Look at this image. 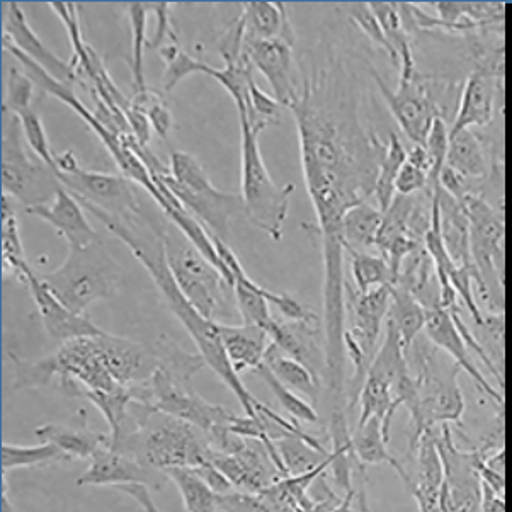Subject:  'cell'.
I'll return each mask as SVG.
<instances>
[{"label":"cell","mask_w":512,"mask_h":512,"mask_svg":"<svg viewBox=\"0 0 512 512\" xmlns=\"http://www.w3.org/2000/svg\"><path fill=\"white\" fill-rule=\"evenodd\" d=\"M495 159H490L484 140L475 131L463 130L450 137L446 165L467 177L468 181H482L489 177Z\"/></svg>","instance_id":"29"},{"label":"cell","mask_w":512,"mask_h":512,"mask_svg":"<svg viewBox=\"0 0 512 512\" xmlns=\"http://www.w3.org/2000/svg\"><path fill=\"white\" fill-rule=\"evenodd\" d=\"M499 89H504V48L485 53L484 60L468 75L450 126V137L472 130L473 126H489L494 121Z\"/></svg>","instance_id":"14"},{"label":"cell","mask_w":512,"mask_h":512,"mask_svg":"<svg viewBox=\"0 0 512 512\" xmlns=\"http://www.w3.org/2000/svg\"><path fill=\"white\" fill-rule=\"evenodd\" d=\"M387 320L392 322L393 327L399 332L400 342L407 354L410 346L424 330L426 307L410 291L405 290L402 286L393 285Z\"/></svg>","instance_id":"34"},{"label":"cell","mask_w":512,"mask_h":512,"mask_svg":"<svg viewBox=\"0 0 512 512\" xmlns=\"http://www.w3.org/2000/svg\"><path fill=\"white\" fill-rule=\"evenodd\" d=\"M296 63L300 96L288 109L298 128L303 177L319 220L324 266H341L342 218L373 198L387 145L361 120L356 75L339 43L322 36Z\"/></svg>","instance_id":"1"},{"label":"cell","mask_w":512,"mask_h":512,"mask_svg":"<svg viewBox=\"0 0 512 512\" xmlns=\"http://www.w3.org/2000/svg\"><path fill=\"white\" fill-rule=\"evenodd\" d=\"M80 205L84 206V210L92 213L97 220H101L109 232L116 235L133 252V256L137 257L143 268L147 269L148 274L154 279L155 286L162 293L165 305L184 325V329L188 330L205 365L232 390L242 404L245 416L257 417L256 405L259 400L245 388L240 375H237L232 368L227 351L223 348L217 322L203 317L177 286L165 257L164 242L157 234V228L152 220V211L143 205L142 210L137 213L116 217L96 206L87 205V203H80Z\"/></svg>","instance_id":"2"},{"label":"cell","mask_w":512,"mask_h":512,"mask_svg":"<svg viewBox=\"0 0 512 512\" xmlns=\"http://www.w3.org/2000/svg\"><path fill=\"white\" fill-rule=\"evenodd\" d=\"M128 16H130L131 26V82H133V92L147 91L145 84V70H143V50L147 48V16L150 14L148 2H131L126 6Z\"/></svg>","instance_id":"41"},{"label":"cell","mask_w":512,"mask_h":512,"mask_svg":"<svg viewBox=\"0 0 512 512\" xmlns=\"http://www.w3.org/2000/svg\"><path fill=\"white\" fill-rule=\"evenodd\" d=\"M281 109L283 106L278 103V99L268 96L254 80L251 84V103L247 106V111L239 113V118L247 121L254 133L261 135L269 126L278 125L281 121Z\"/></svg>","instance_id":"46"},{"label":"cell","mask_w":512,"mask_h":512,"mask_svg":"<svg viewBox=\"0 0 512 512\" xmlns=\"http://www.w3.org/2000/svg\"><path fill=\"white\" fill-rule=\"evenodd\" d=\"M152 220L164 242L172 276L191 305L210 320H215L218 313L227 312L230 296L234 298V288L222 271L186 237L181 228L165 217L164 211H160V215L152 213Z\"/></svg>","instance_id":"5"},{"label":"cell","mask_w":512,"mask_h":512,"mask_svg":"<svg viewBox=\"0 0 512 512\" xmlns=\"http://www.w3.org/2000/svg\"><path fill=\"white\" fill-rule=\"evenodd\" d=\"M354 502H356V485H354L353 489L344 494L341 502L337 504L336 509H334L332 512H353Z\"/></svg>","instance_id":"57"},{"label":"cell","mask_w":512,"mask_h":512,"mask_svg":"<svg viewBox=\"0 0 512 512\" xmlns=\"http://www.w3.org/2000/svg\"><path fill=\"white\" fill-rule=\"evenodd\" d=\"M191 470H193L215 494L227 495L230 494V492H235L234 485L230 484V480H228L211 461H208L205 465H201V467L191 468Z\"/></svg>","instance_id":"53"},{"label":"cell","mask_w":512,"mask_h":512,"mask_svg":"<svg viewBox=\"0 0 512 512\" xmlns=\"http://www.w3.org/2000/svg\"><path fill=\"white\" fill-rule=\"evenodd\" d=\"M152 177L159 179L160 183L171 189V193L206 228L208 234L228 242L232 222L240 213L244 215V201L240 194L220 191L211 181H206L198 188H183L172 179L171 169L165 174Z\"/></svg>","instance_id":"16"},{"label":"cell","mask_w":512,"mask_h":512,"mask_svg":"<svg viewBox=\"0 0 512 512\" xmlns=\"http://www.w3.org/2000/svg\"><path fill=\"white\" fill-rule=\"evenodd\" d=\"M19 120H21L24 137H26V142H28L31 150L57 171L55 154H53L52 148H50V140L46 137L45 125H43V120H41L38 106H33L28 111H24L23 114H19Z\"/></svg>","instance_id":"50"},{"label":"cell","mask_w":512,"mask_h":512,"mask_svg":"<svg viewBox=\"0 0 512 512\" xmlns=\"http://www.w3.org/2000/svg\"><path fill=\"white\" fill-rule=\"evenodd\" d=\"M26 288L35 300L36 310L46 334L52 337L53 341L63 344L74 339H82V337L101 336L106 332L101 327H97L87 315H80L69 307H65L57 296L46 288L38 274L33 273L29 276Z\"/></svg>","instance_id":"22"},{"label":"cell","mask_w":512,"mask_h":512,"mask_svg":"<svg viewBox=\"0 0 512 512\" xmlns=\"http://www.w3.org/2000/svg\"><path fill=\"white\" fill-rule=\"evenodd\" d=\"M371 11L382 24L383 33L400 60V80H407L419 72L412 52V41L405 29L399 2H370Z\"/></svg>","instance_id":"32"},{"label":"cell","mask_w":512,"mask_h":512,"mask_svg":"<svg viewBox=\"0 0 512 512\" xmlns=\"http://www.w3.org/2000/svg\"><path fill=\"white\" fill-rule=\"evenodd\" d=\"M257 375L261 376L262 382L266 383L274 397L278 400V404L285 409L286 414L290 416L291 421L308 422V424H319L320 417L317 410L308 400L300 397L298 393L291 392L290 388H286L278 378L273 375V371L268 366L261 365L256 370Z\"/></svg>","instance_id":"45"},{"label":"cell","mask_w":512,"mask_h":512,"mask_svg":"<svg viewBox=\"0 0 512 512\" xmlns=\"http://www.w3.org/2000/svg\"><path fill=\"white\" fill-rule=\"evenodd\" d=\"M55 164L63 188L74 194L79 203L96 206L116 217L142 210L143 198L138 191V184L123 174L116 176L106 172L86 171L80 167L74 150L55 154Z\"/></svg>","instance_id":"12"},{"label":"cell","mask_w":512,"mask_h":512,"mask_svg":"<svg viewBox=\"0 0 512 512\" xmlns=\"http://www.w3.org/2000/svg\"><path fill=\"white\" fill-rule=\"evenodd\" d=\"M24 211L31 217H38L50 223L58 234L67 240L70 249H84L99 240L96 230L87 220L84 206L80 205L74 194L65 188L58 191L52 203L33 206Z\"/></svg>","instance_id":"25"},{"label":"cell","mask_w":512,"mask_h":512,"mask_svg":"<svg viewBox=\"0 0 512 512\" xmlns=\"http://www.w3.org/2000/svg\"><path fill=\"white\" fill-rule=\"evenodd\" d=\"M96 344L104 365L121 387L131 388L147 383L155 371L164 366V334L150 344L104 332L96 336Z\"/></svg>","instance_id":"15"},{"label":"cell","mask_w":512,"mask_h":512,"mask_svg":"<svg viewBox=\"0 0 512 512\" xmlns=\"http://www.w3.org/2000/svg\"><path fill=\"white\" fill-rule=\"evenodd\" d=\"M38 276L65 307L80 315H86L97 300L116 295L123 281L120 264L101 240L84 249H70L60 268Z\"/></svg>","instance_id":"7"},{"label":"cell","mask_w":512,"mask_h":512,"mask_svg":"<svg viewBox=\"0 0 512 512\" xmlns=\"http://www.w3.org/2000/svg\"><path fill=\"white\" fill-rule=\"evenodd\" d=\"M6 6V18H4V31L2 38L9 41L23 52L26 57L38 63L41 69L46 70L62 84L74 87L77 84V75L70 62H65L38 38L33 28L29 26L26 12L19 6L16 0H9Z\"/></svg>","instance_id":"21"},{"label":"cell","mask_w":512,"mask_h":512,"mask_svg":"<svg viewBox=\"0 0 512 512\" xmlns=\"http://www.w3.org/2000/svg\"><path fill=\"white\" fill-rule=\"evenodd\" d=\"M341 9L356 26H358L380 50L387 53L395 67H400V60L397 53L388 43L387 36L383 33L382 24L376 19L375 12L371 11L370 2H349Z\"/></svg>","instance_id":"47"},{"label":"cell","mask_w":512,"mask_h":512,"mask_svg":"<svg viewBox=\"0 0 512 512\" xmlns=\"http://www.w3.org/2000/svg\"><path fill=\"white\" fill-rule=\"evenodd\" d=\"M211 463L230 480L235 490L247 494H259L285 478L266 444L256 439H247L232 455L213 453Z\"/></svg>","instance_id":"19"},{"label":"cell","mask_w":512,"mask_h":512,"mask_svg":"<svg viewBox=\"0 0 512 512\" xmlns=\"http://www.w3.org/2000/svg\"><path fill=\"white\" fill-rule=\"evenodd\" d=\"M109 448L160 473L201 467L213 455L201 429L137 400H131L123 424L109 433Z\"/></svg>","instance_id":"3"},{"label":"cell","mask_w":512,"mask_h":512,"mask_svg":"<svg viewBox=\"0 0 512 512\" xmlns=\"http://www.w3.org/2000/svg\"><path fill=\"white\" fill-rule=\"evenodd\" d=\"M0 512H16L7 495L6 475H2V489H0Z\"/></svg>","instance_id":"58"},{"label":"cell","mask_w":512,"mask_h":512,"mask_svg":"<svg viewBox=\"0 0 512 512\" xmlns=\"http://www.w3.org/2000/svg\"><path fill=\"white\" fill-rule=\"evenodd\" d=\"M240 120L242 133V201L244 215L254 227L269 235L274 242L283 239V227L290 213L291 194L295 184L278 186L269 176L268 167L259 150V135L247 121Z\"/></svg>","instance_id":"9"},{"label":"cell","mask_w":512,"mask_h":512,"mask_svg":"<svg viewBox=\"0 0 512 512\" xmlns=\"http://www.w3.org/2000/svg\"><path fill=\"white\" fill-rule=\"evenodd\" d=\"M131 397L137 402L150 405L159 412L183 419L206 434L211 443L230 431L234 412L210 404L194 392L189 380L160 366L147 383L130 388Z\"/></svg>","instance_id":"10"},{"label":"cell","mask_w":512,"mask_h":512,"mask_svg":"<svg viewBox=\"0 0 512 512\" xmlns=\"http://www.w3.org/2000/svg\"><path fill=\"white\" fill-rule=\"evenodd\" d=\"M0 239H2V271L9 278L28 286L29 276L35 273L24 256L23 240L19 234V222L12 200L2 194L0 201Z\"/></svg>","instance_id":"30"},{"label":"cell","mask_w":512,"mask_h":512,"mask_svg":"<svg viewBox=\"0 0 512 512\" xmlns=\"http://www.w3.org/2000/svg\"><path fill=\"white\" fill-rule=\"evenodd\" d=\"M390 298H392V286H382L368 293H361L348 278L344 283V308H346L344 349H346V358L353 366V376L349 382L348 392L349 410L358 404L359 393L365 383L366 375L380 348L378 342L385 330Z\"/></svg>","instance_id":"8"},{"label":"cell","mask_w":512,"mask_h":512,"mask_svg":"<svg viewBox=\"0 0 512 512\" xmlns=\"http://www.w3.org/2000/svg\"><path fill=\"white\" fill-rule=\"evenodd\" d=\"M12 368H14V390L24 388H48L57 387L58 368L55 358L46 356L41 359H23L18 354L9 351Z\"/></svg>","instance_id":"40"},{"label":"cell","mask_w":512,"mask_h":512,"mask_svg":"<svg viewBox=\"0 0 512 512\" xmlns=\"http://www.w3.org/2000/svg\"><path fill=\"white\" fill-rule=\"evenodd\" d=\"M405 160H407V150L400 142L399 135L392 133L388 138L387 152H385L380 171L376 176L375 191H373L376 206L383 213L390 208L397 196L395 186H397V177H399L400 169L404 167Z\"/></svg>","instance_id":"37"},{"label":"cell","mask_w":512,"mask_h":512,"mask_svg":"<svg viewBox=\"0 0 512 512\" xmlns=\"http://www.w3.org/2000/svg\"><path fill=\"white\" fill-rule=\"evenodd\" d=\"M55 444L43 443L40 446H18V444L2 443L0 446V468L2 475L16 468L50 467L62 461H70Z\"/></svg>","instance_id":"36"},{"label":"cell","mask_w":512,"mask_h":512,"mask_svg":"<svg viewBox=\"0 0 512 512\" xmlns=\"http://www.w3.org/2000/svg\"><path fill=\"white\" fill-rule=\"evenodd\" d=\"M237 18L244 26L245 38H251V40H273L279 36L296 38L295 29L283 2L249 0L245 2Z\"/></svg>","instance_id":"28"},{"label":"cell","mask_w":512,"mask_h":512,"mask_svg":"<svg viewBox=\"0 0 512 512\" xmlns=\"http://www.w3.org/2000/svg\"><path fill=\"white\" fill-rule=\"evenodd\" d=\"M116 489L123 494L130 495L133 501H137L138 506L142 507L143 512H160L159 507L155 506L154 499L150 495V489L143 484H125L118 485Z\"/></svg>","instance_id":"56"},{"label":"cell","mask_w":512,"mask_h":512,"mask_svg":"<svg viewBox=\"0 0 512 512\" xmlns=\"http://www.w3.org/2000/svg\"><path fill=\"white\" fill-rule=\"evenodd\" d=\"M125 116L126 120H128V125H130L131 135L135 137L138 145L143 148H148V142H150V138H152V130H154V128L150 125L147 116L138 113L135 109L126 111Z\"/></svg>","instance_id":"55"},{"label":"cell","mask_w":512,"mask_h":512,"mask_svg":"<svg viewBox=\"0 0 512 512\" xmlns=\"http://www.w3.org/2000/svg\"><path fill=\"white\" fill-rule=\"evenodd\" d=\"M77 424L75 426H60V424H45L36 427V438L43 443L55 444L57 448L69 455L72 460H91L103 444L109 443V434L94 433L87 421V412L80 409L77 412Z\"/></svg>","instance_id":"27"},{"label":"cell","mask_w":512,"mask_h":512,"mask_svg":"<svg viewBox=\"0 0 512 512\" xmlns=\"http://www.w3.org/2000/svg\"><path fill=\"white\" fill-rule=\"evenodd\" d=\"M217 327L223 348L237 375L247 370L256 371L264 365L271 346V337L266 330L257 325H230L222 322H217Z\"/></svg>","instance_id":"26"},{"label":"cell","mask_w":512,"mask_h":512,"mask_svg":"<svg viewBox=\"0 0 512 512\" xmlns=\"http://www.w3.org/2000/svg\"><path fill=\"white\" fill-rule=\"evenodd\" d=\"M431 174H433V164L429 159L426 147L424 145H412L407 152V160L404 167L400 169L397 177V194L400 196H414L417 193H424L431 189Z\"/></svg>","instance_id":"42"},{"label":"cell","mask_w":512,"mask_h":512,"mask_svg":"<svg viewBox=\"0 0 512 512\" xmlns=\"http://www.w3.org/2000/svg\"><path fill=\"white\" fill-rule=\"evenodd\" d=\"M2 194L18 201L24 210L55 200L63 188L58 172L31 150L18 114L2 109L0 140Z\"/></svg>","instance_id":"6"},{"label":"cell","mask_w":512,"mask_h":512,"mask_svg":"<svg viewBox=\"0 0 512 512\" xmlns=\"http://www.w3.org/2000/svg\"><path fill=\"white\" fill-rule=\"evenodd\" d=\"M274 444L278 448L279 456H281L290 477L312 472L313 468L319 467L325 458H329V456L322 455L319 450H315L308 441L300 436H295V434H285L283 438L276 439Z\"/></svg>","instance_id":"43"},{"label":"cell","mask_w":512,"mask_h":512,"mask_svg":"<svg viewBox=\"0 0 512 512\" xmlns=\"http://www.w3.org/2000/svg\"><path fill=\"white\" fill-rule=\"evenodd\" d=\"M218 511L220 512H295L291 507L274 501L266 494H247V492H230L218 495Z\"/></svg>","instance_id":"49"},{"label":"cell","mask_w":512,"mask_h":512,"mask_svg":"<svg viewBox=\"0 0 512 512\" xmlns=\"http://www.w3.org/2000/svg\"><path fill=\"white\" fill-rule=\"evenodd\" d=\"M370 74L405 137L409 138L412 145H426L434 121L443 118L433 92L429 89V79L417 72L410 79L399 80V87L392 91L383 75L371 65Z\"/></svg>","instance_id":"13"},{"label":"cell","mask_w":512,"mask_h":512,"mask_svg":"<svg viewBox=\"0 0 512 512\" xmlns=\"http://www.w3.org/2000/svg\"><path fill=\"white\" fill-rule=\"evenodd\" d=\"M344 254L349 257L354 286L361 293H368L382 286L395 285L392 269L382 256H376L373 252L354 251V249H344Z\"/></svg>","instance_id":"38"},{"label":"cell","mask_w":512,"mask_h":512,"mask_svg":"<svg viewBox=\"0 0 512 512\" xmlns=\"http://www.w3.org/2000/svg\"><path fill=\"white\" fill-rule=\"evenodd\" d=\"M382 223L383 211L370 201L353 206L342 218L344 249L363 252L365 249H375Z\"/></svg>","instance_id":"33"},{"label":"cell","mask_w":512,"mask_h":512,"mask_svg":"<svg viewBox=\"0 0 512 512\" xmlns=\"http://www.w3.org/2000/svg\"><path fill=\"white\" fill-rule=\"evenodd\" d=\"M470 223V249L475 268L494 293L504 303L506 279V220L504 208L497 210L482 194H467L460 201Z\"/></svg>","instance_id":"11"},{"label":"cell","mask_w":512,"mask_h":512,"mask_svg":"<svg viewBox=\"0 0 512 512\" xmlns=\"http://www.w3.org/2000/svg\"><path fill=\"white\" fill-rule=\"evenodd\" d=\"M159 55L165 63L164 79H162V92L169 94L174 87L193 74L210 75L213 67L208 63L196 60L188 52H184L179 45H165L159 50Z\"/></svg>","instance_id":"44"},{"label":"cell","mask_w":512,"mask_h":512,"mask_svg":"<svg viewBox=\"0 0 512 512\" xmlns=\"http://www.w3.org/2000/svg\"><path fill=\"white\" fill-rule=\"evenodd\" d=\"M159 472L143 467L142 463L133 460L130 456L123 455L109 448V443L103 444L99 450L92 455L91 465L86 472L80 475L77 485H103L143 484L147 487L159 489L162 482L159 480Z\"/></svg>","instance_id":"23"},{"label":"cell","mask_w":512,"mask_h":512,"mask_svg":"<svg viewBox=\"0 0 512 512\" xmlns=\"http://www.w3.org/2000/svg\"><path fill=\"white\" fill-rule=\"evenodd\" d=\"M424 336L433 342L436 348L441 349L446 354H450L451 359L456 365L460 366V370L467 371L473 382L477 383V387L489 395L490 399H494L497 404H504L502 393L497 392L489 380L485 378L477 366L473 365L470 354H468L467 344L460 336V332L456 329L455 322L451 319L450 313L446 312L443 307L426 308V325H424Z\"/></svg>","instance_id":"24"},{"label":"cell","mask_w":512,"mask_h":512,"mask_svg":"<svg viewBox=\"0 0 512 512\" xmlns=\"http://www.w3.org/2000/svg\"><path fill=\"white\" fill-rule=\"evenodd\" d=\"M145 116H147L154 131H157V135L167 140L169 133H171L174 118H172L171 109H169V104L165 101V97H160L154 106H150Z\"/></svg>","instance_id":"54"},{"label":"cell","mask_w":512,"mask_h":512,"mask_svg":"<svg viewBox=\"0 0 512 512\" xmlns=\"http://www.w3.org/2000/svg\"><path fill=\"white\" fill-rule=\"evenodd\" d=\"M438 446L444 467L441 511L478 512L480 490H478L477 460L472 455H465L456 450L451 441L448 424L443 426V434L438 438Z\"/></svg>","instance_id":"18"},{"label":"cell","mask_w":512,"mask_h":512,"mask_svg":"<svg viewBox=\"0 0 512 512\" xmlns=\"http://www.w3.org/2000/svg\"><path fill=\"white\" fill-rule=\"evenodd\" d=\"M424 147H426L431 164H433V174H431V186H433V184L439 183V176H441V171L446 165L448 150H450V128H448L443 118L434 121Z\"/></svg>","instance_id":"51"},{"label":"cell","mask_w":512,"mask_h":512,"mask_svg":"<svg viewBox=\"0 0 512 512\" xmlns=\"http://www.w3.org/2000/svg\"><path fill=\"white\" fill-rule=\"evenodd\" d=\"M271 348L305 366L322 385L325 378L324 325L317 320H276Z\"/></svg>","instance_id":"20"},{"label":"cell","mask_w":512,"mask_h":512,"mask_svg":"<svg viewBox=\"0 0 512 512\" xmlns=\"http://www.w3.org/2000/svg\"><path fill=\"white\" fill-rule=\"evenodd\" d=\"M264 365L273 371V375L283 383L291 392L298 393L300 397L308 400L315 407L319 404L320 393H322V383L295 359L288 358L285 354L274 351L269 346L268 356Z\"/></svg>","instance_id":"35"},{"label":"cell","mask_w":512,"mask_h":512,"mask_svg":"<svg viewBox=\"0 0 512 512\" xmlns=\"http://www.w3.org/2000/svg\"><path fill=\"white\" fill-rule=\"evenodd\" d=\"M164 475L179 490L186 512H218V495L191 468H169Z\"/></svg>","instance_id":"39"},{"label":"cell","mask_w":512,"mask_h":512,"mask_svg":"<svg viewBox=\"0 0 512 512\" xmlns=\"http://www.w3.org/2000/svg\"><path fill=\"white\" fill-rule=\"evenodd\" d=\"M35 82L24 74L18 67H11L7 75V94L6 101L2 104V109L11 111L14 114H23L24 111L33 108L40 99H36Z\"/></svg>","instance_id":"48"},{"label":"cell","mask_w":512,"mask_h":512,"mask_svg":"<svg viewBox=\"0 0 512 512\" xmlns=\"http://www.w3.org/2000/svg\"><path fill=\"white\" fill-rule=\"evenodd\" d=\"M150 12L157 16V31L154 36H150L147 41V50H160L165 45H179V36H177L174 24H172L171 2H148Z\"/></svg>","instance_id":"52"},{"label":"cell","mask_w":512,"mask_h":512,"mask_svg":"<svg viewBox=\"0 0 512 512\" xmlns=\"http://www.w3.org/2000/svg\"><path fill=\"white\" fill-rule=\"evenodd\" d=\"M390 439L383 433V424L373 417L363 426H356L353 433V451L361 465H388L392 467L402 482L407 480L404 463L387 450Z\"/></svg>","instance_id":"31"},{"label":"cell","mask_w":512,"mask_h":512,"mask_svg":"<svg viewBox=\"0 0 512 512\" xmlns=\"http://www.w3.org/2000/svg\"><path fill=\"white\" fill-rule=\"evenodd\" d=\"M436 348L426 336L417 337L407 351L410 375L417 390L416 414L412 421V439L416 443L426 429L444 426L450 422L460 424L465 410V399L458 385L460 366L444 363Z\"/></svg>","instance_id":"4"},{"label":"cell","mask_w":512,"mask_h":512,"mask_svg":"<svg viewBox=\"0 0 512 512\" xmlns=\"http://www.w3.org/2000/svg\"><path fill=\"white\" fill-rule=\"evenodd\" d=\"M296 38L279 36L273 40H251L244 36V52L273 89L283 108H290L300 96V72L296 63Z\"/></svg>","instance_id":"17"}]
</instances>
